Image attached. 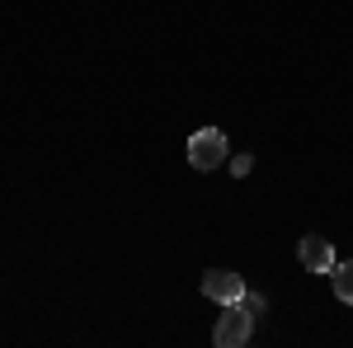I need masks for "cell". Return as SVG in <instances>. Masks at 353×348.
I'll return each mask as SVG.
<instances>
[{
    "instance_id": "cell-1",
    "label": "cell",
    "mask_w": 353,
    "mask_h": 348,
    "mask_svg": "<svg viewBox=\"0 0 353 348\" xmlns=\"http://www.w3.org/2000/svg\"><path fill=\"white\" fill-rule=\"evenodd\" d=\"M189 165L193 170H217V165H226V136L217 132V127H198V132L189 136Z\"/></svg>"
},
{
    "instance_id": "cell-2",
    "label": "cell",
    "mask_w": 353,
    "mask_h": 348,
    "mask_svg": "<svg viewBox=\"0 0 353 348\" xmlns=\"http://www.w3.org/2000/svg\"><path fill=\"white\" fill-rule=\"evenodd\" d=\"M250 334H254V316H250L245 306H226V316H221L217 329H212V344L217 348H241V344H250Z\"/></svg>"
},
{
    "instance_id": "cell-3",
    "label": "cell",
    "mask_w": 353,
    "mask_h": 348,
    "mask_svg": "<svg viewBox=\"0 0 353 348\" xmlns=\"http://www.w3.org/2000/svg\"><path fill=\"white\" fill-rule=\"evenodd\" d=\"M203 296L217 301V306H241L245 278H241V273H231V268H208V273H203Z\"/></svg>"
},
{
    "instance_id": "cell-4",
    "label": "cell",
    "mask_w": 353,
    "mask_h": 348,
    "mask_svg": "<svg viewBox=\"0 0 353 348\" xmlns=\"http://www.w3.org/2000/svg\"><path fill=\"white\" fill-rule=\"evenodd\" d=\"M297 259H301L306 273H330V268H334V245H330L325 236H301Z\"/></svg>"
},
{
    "instance_id": "cell-5",
    "label": "cell",
    "mask_w": 353,
    "mask_h": 348,
    "mask_svg": "<svg viewBox=\"0 0 353 348\" xmlns=\"http://www.w3.org/2000/svg\"><path fill=\"white\" fill-rule=\"evenodd\" d=\"M330 273H334V296L353 306V259H349V264H334Z\"/></svg>"
},
{
    "instance_id": "cell-6",
    "label": "cell",
    "mask_w": 353,
    "mask_h": 348,
    "mask_svg": "<svg viewBox=\"0 0 353 348\" xmlns=\"http://www.w3.org/2000/svg\"><path fill=\"white\" fill-rule=\"evenodd\" d=\"M241 306H245V311H250V316H254V320H259V316H264V311H269V301H264V296H259V292H250V287H245Z\"/></svg>"
},
{
    "instance_id": "cell-7",
    "label": "cell",
    "mask_w": 353,
    "mask_h": 348,
    "mask_svg": "<svg viewBox=\"0 0 353 348\" xmlns=\"http://www.w3.org/2000/svg\"><path fill=\"white\" fill-rule=\"evenodd\" d=\"M250 170H254V156H236V161H231V174H236V179H245Z\"/></svg>"
}]
</instances>
